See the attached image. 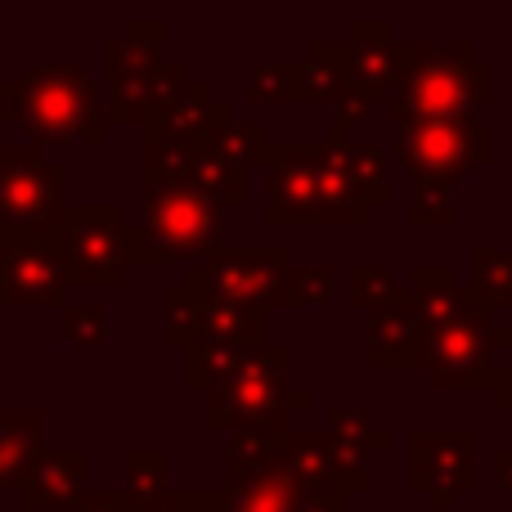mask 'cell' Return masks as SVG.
I'll use <instances>...</instances> for the list:
<instances>
[{
	"label": "cell",
	"mask_w": 512,
	"mask_h": 512,
	"mask_svg": "<svg viewBox=\"0 0 512 512\" xmlns=\"http://www.w3.org/2000/svg\"><path fill=\"white\" fill-rule=\"evenodd\" d=\"M140 126L149 140H198V135H212V131H221V126H230V108L212 95L207 81L189 77V86L180 90L171 104L144 113Z\"/></svg>",
	"instance_id": "obj_17"
},
{
	"label": "cell",
	"mask_w": 512,
	"mask_h": 512,
	"mask_svg": "<svg viewBox=\"0 0 512 512\" xmlns=\"http://www.w3.org/2000/svg\"><path fill=\"white\" fill-rule=\"evenodd\" d=\"M396 126L391 162L414 176V185L454 189L472 171L495 162V126L486 117H405Z\"/></svg>",
	"instance_id": "obj_6"
},
{
	"label": "cell",
	"mask_w": 512,
	"mask_h": 512,
	"mask_svg": "<svg viewBox=\"0 0 512 512\" xmlns=\"http://www.w3.org/2000/svg\"><path fill=\"white\" fill-rule=\"evenodd\" d=\"M68 171L41 153V144L0 140V230L9 225H54L63 203Z\"/></svg>",
	"instance_id": "obj_12"
},
{
	"label": "cell",
	"mask_w": 512,
	"mask_h": 512,
	"mask_svg": "<svg viewBox=\"0 0 512 512\" xmlns=\"http://www.w3.org/2000/svg\"><path fill=\"white\" fill-rule=\"evenodd\" d=\"M45 450L41 409H0V495H14Z\"/></svg>",
	"instance_id": "obj_19"
},
{
	"label": "cell",
	"mask_w": 512,
	"mask_h": 512,
	"mask_svg": "<svg viewBox=\"0 0 512 512\" xmlns=\"http://www.w3.org/2000/svg\"><path fill=\"white\" fill-rule=\"evenodd\" d=\"M490 306H472L459 319L423 328L409 369H423L436 391H486L495 355L512 351V328L495 324Z\"/></svg>",
	"instance_id": "obj_7"
},
{
	"label": "cell",
	"mask_w": 512,
	"mask_h": 512,
	"mask_svg": "<svg viewBox=\"0 0 512 512\" xmlns=\"http://www.w3.org/2000/svg\"><path fill=\"white\" fill-rule=\"evenodd\" d=\"M486 391H490V405H495L499 414H512V360L508 364H495Z\"/></svg>",
	"instance_id": "obj_40"
},
{
	"label": "cell",
	"mask_w": 512,
	"mask_h": 512,
	"mask_svg": "<svg viewBox=\"0 0 512 512\" xmlns=\"http://www.w3.org/2000/svg\"><path fill=\"white\" fill-rule=\"evenodd\" d=\"M248 104H297V59L248 63Z\"/></svg>",
	"instance_id": "obj_31"
},
{
	"label": "cell",
	"mask_w": 512,
	"mask_h": 512,
	"mask_svg": "<svg viewBox=\"0 0 512 512\" xmlns=\"http://www.w3.org/2000/svg\"><path fill=\"white\" fill-rule=\"evenodd\" d=\"M0 126H18L32 144H104V99L72 59L23 68L0 86Z\"/></svg>",
	"instance_id": "obj_2"
},
{
	"label": "cell",
	"mask_w": 512,
	"mask_h": 512,
	"mask_svg": "<svg viewBox=\"0 0 512 512\" xmlns=\"http://www.w3.org/2000/svg\"><path fill=\"white\" fill-rule=\"evenodd\" d=\"M409 486L432 512H450L477 486V441L463 427H427L409 436Z\"/></svg>",
	"instance_id": "obj_13"
},
{
	"label": "cell",
	"mask_w": 512,
	"mask_h": 512,
	"mask_svg": "<svg viewBox=\"0 0 512 512\" xmlns=\"http://www.w3.org/2000/svg\"><path fill=\"white\" fill-rule=\"evenodd\" d=\"M126 207L117 203H72L59 212L68 288H117L131 274L126 256Z\"/></svg>",
	"instance_id": "obj_9"
},
{
	"label": "cell",
	"mask_w": 512,
	"mask_h": 512,
	"mask_svg": "<svg viewBox=\"0 0 512 512\" xmlns=\"http://www.w3.org/2000/svg\"><path fill=\"white\" fill-rule=\"evenodd\" d=\"M225 495H230V512H297L306 486L283 463H274V468H261L252 477L225 481Z\"/></svg>",
	"instance_id": "obj_20"
},
{
	"label": "cell",
	"mask_w": 512,
	"mask_h": 512,
	"mask_svg": "<svg viewBox=\"0 0 512 512\" xmlns=\"http://www.w3.org/2000/svg\"><path fill=\"white\" fill-rule=\"evenodd\" d=\"M248 180H252V167L239 153V144H234L230 126L189 140V185L216 194L225 207H243L248 203Z\"/></svg>",
	"instance_id": "obj_15"
},
{
	"label": "cell",
	"mask_w": 512,
	"mask_h": 512,
	"mask_svg": "<svg viewBox=\"0 0 512 512\" xmlns=\"http://www.w3.org/2000/svg\"><path fill=\"white\" fill-rule=\"evenodd\" d=\"M265 221L364 230L373 207L346 171L342 144H274V158L265 162Z\"/></svg>",
	"instance_id": "obj_1"
},
{
	"label": "cell",
	"mask_w": 512,
	"mask_h": 512,
	"mask_svg": "<svg viewBox=\"0 0 512 512\" xmlns=\"http://www.w3.org/2000/svg\"><path fill=\"white\" fill-rule=\"evenodd\" d=\"M328 432H333L342 445L364 450V454H387L391 450V432L373 423L364 409H333V414H328Z\"/></svg>",
	"instance_id": "obj_32"
},
{
	"label": "cell",
	"mask_w": 512,
	"mask_h": 512,
	"mask_svg": "<svg viewBox=\"0 0 512 512\" xmlns=\"http://www.w3.org/2000/svg\"><path fill=\"white\" fill-rule=\"evenodd\" d=\"M423 324L414 315L409 288H396L382 306L369 310V364L373 369H409Z\"/></svg>",
	"instance_id": "obj_18"
},
{
	"label": "cell",
	"mask_w": 512,
	"mask_h": 512,
	"mask_svg": "<svg viewBox=\"0 0 512 512\" xmlns=\"http://www.w3.org/2000/svg\"><path fill=\"white\" fill-rule=\"evenodd\" d=\"M472 292L486 301L490 310H512V248H472Z\"/></svg>",
	"instance_id": "obj_29"
},
{
	"label": "cell",
	"mask_w": 512,
	"mask_h": 512,
	"mask_svg": "<svg viewBox=\"0 0 512 512\" xmlns=\"http://www.w3.org/2000/svg\"><path fill=\"white\" fill-rule=\"evenodd\" d=\"M122 504L126 512H149L171 495L167 486V454L162 450H126L122 454Z\"/></svg>",
	"instance_id": "obj_23"
},
{
	"label": "cell",
	"mask_w": 512,
	"mask_h": 512,
	"mask_svg": "<svg viewBox=\"0 0 512 512\" xmlns=\"http://www.w3.org/2000/svg\"><path fill=\"white\" fill-rule=\"evenodd\" d=\"M180 355H185V387H189V391H207V387L225 382L234 369H239L243 355H248V346L198 337V342H194V346H185Z\"/></svg>",
	"instance_id": "obj_27"
},
{
	"label": "cell",
	"mask_w": 512,
	"mask_h": 512,
	"mask_svg": "<svg viewBox=\"0 0 512 512\" xmlns=\"http://www.w3.org/2000/svg\"><path fill=\"white\" fill-rule=\"evenodd\" d=\"M283 468L301 481V486H333V436L328 432H292L283 441Z\"/></svg>",
	"instance_id": "obj_26"
},
{
	"label": "cell",
	"mask_w": 512,
	"mask_h": 512,
	"mask_svg": "<svg viewBox=\"0 0 512 512\" xmlns=\"http://www.w3.org/2000/svg\"><path fill=\"white\" fill-rule=\"evenodd\" d=\"M63 342L77 351H99L108 342V310L104 306H68L63 301Z\"/></svg>",
	"instance_id": "obj_33"
},
{
	"label": "cell",
	"mask_w": 512,
	"mask_h": 512,
	"mask_svg": "<svg viewBox=\"0 0 512 512\" xmlns=\"http://www.w3.org/2000/svg\"><path fill=\"white\" fill-rule=\"evenodd\" d=\"M149 512H180V508H176V499H171V495H167V499H162V504H158V508H149Z\"/></svg>",
	"instance_id": "obj_42"
},
{
	"label": "cell",
	"mask_w": 512,
	"mask_h": 512,
	"mask_svg": "<svg viewBox=\"0 0 512 512\" xmlns=\"http://www.w3.org/2000/svg\"><path fill=\"white\" fill-rule=\"evenodd\" d=\"M63 301H68V261H63L59 221L0 230V306L54 310Z\"/></svg>",
	"instance_id": "obj_8"
},
{
	"label": "cell",
	"mask_w": 512,
	"mask_h": 512,
	"mask_svg": "<svg viewBox=\"0 0 512 512\" xmlns=\"http://www.w3.org/2000/svg\"><path fill=\"white\" fill-rule=\"evenodd\" d=\"M63 512H126V504L117 490H81L77 504L63 508Z\"/></svg>",
	"instance_id": "obj_39"
},
{
	"label": "cell",
	"mask_w": 512,
	"mask_h": 512,
	"mask_svg": "<svg viewBox=\"0 0 512 512\" xmlns=\"http://www.w3.org/2000/svg\"><path fill=\"white\" fill-rule=\"evenodd\" d=\"M225 212L230 207L198 185H162L144 189V221L126 234V256L135 265L167 261H203L221 248Z\"/></svg>",
	"instance_id": "obj_4"
},
{
	"label": "cell",
	"mask_w": 512,
	"mask_h": 512,
	"mask_svg": "<svg viewBox=\"0 0 512 512\" xmlns=\"http://www.w3.org/2000/svg\"><path fill=\"white\" fill-rule=\"evenodd\" d=\"M162 319H167V346L171 351H185V346L198 342V328H203V292L185 288V283H176V288H167V297H162Z\"/></svg>",
	"instance_id": "obj_30"
},
{
	"label": "cell",
	"mask_w": 512,
	"mask_h": 512,
	"mask_svg": "<svg viewBox=\"0 0 512 512\" xmlns=\"http://www.w3.org/2000/svg\"><path fill=\"white\" fill-rule=\"evenodd\" d=\"M490 463H495L499 490H504V495L512 499V445H508V450H495V459H490Z\"/></svg>",
	"instance_id": "obj_41"
},
{
	"label": "cell",
	"mask_w": 512,
	"mask_h": 512,
	"mask_svg": "<svg viewBox=\"0 0 512 512\" xmlns=\"http://www.w3.org/2000/svg\"><path fill=\"white\" fill-rule=\"evenodd\" d=\"M346 153V171H351L355 189H360V198L378 212V207L391 203V153H382L378 144H342Z\"/></svg>",
	"instance_id": "obj_28"
},
{
	"label": "cell",
	"mask_w": 512,
	"mask_h": 512,
	"mask_svg": "<svg viewBox=\"0 0 512 512\" xmlns=\"http://www.w3.org/2000/svg\"><path fill=\"white\" fill-rule=\"evenodd\" d=\"M495 99V68L463 45H396V90L387 99L391 122L405 117H481Z\"/></svg>",
	"instance_id": "obj_3"
},
{
	"label": "cell",
	"mask_w": 512,
	"mask_h": 512,
	"mask_svg": "<svg viewBox=\"0 0 512 512\" xmlns=\"http://www.w3.org/2000/svg\"><path fill=\"white\" fill-rule=\"evenodd\" d=\"M162 41H167V23L158 18H140L126 23L117 41L104 50V122L108 126H140L144 122V99H149L153 68L162 63Z\"/></svg>",
	"instance_id": "obj_11"
},
{
	"label": "cell",
	"mask_w": 512,
	"mask_h": 512,
	"mask_svg": "<svg viewBox=\"0 0 512 512\" xmlns=\"http://www.w3.org/2000/svg\"><path fill=\"white\" fill-rule=\"evenodd\" d=\"M396 288L400 283L391 279V270H382V265H351V270H346V301H351L355 310L382 306Z\"/></svg>",
	"instance_id": "obj_34"
},
{
	"label": "cell",
	"mask_w": 512,
	"mask_h": 512,
	"mask_svg": "<svg viewBox=\"0 0 512 512\" xmlns=\"http://www.w3.org/2000/svg\"><path fill=\"white\" fill-rule=\"evenodd\" d=\"M288 256L292 252L283 243H270V248H216L212 256L189 265L185 288L203 292V297H230V301H256V306H265L279 274L292 265Z\"/></svg>",
	"instance_id": "obj_14"
},
{
	"label": "cell",
	"mask_w": 512,
	"mask_h": 512,
	"mask_svg": "<svg viewBox=\"0 0 512 512\" xmlns=\"http://www.w3.org/2000/svg\"><path fill=\"white\" fill-rule=\"evenodd\" d=\"M409 225H418V230H441V225H454L450 189L414 185V194H409Z\"/></svg>",
	"instance_id": "obj_35"
},
{
	"label": "cell",
	"mask_w": 512,
	"mask_h": 512,
	"mask_svg": "<svg viewBox=\"0 0 512 512\" xmlns=\"http://www.w3.org/2000/svg\"><path fill=\"white\" fill-rule=\"evenodd\" d=\"M265 324H270V310L256 306V301H230V297H203V328L198 337H212V342H239V346H261L265 342Z\"/></svg>",
	"instance_id": "obj_21"
},
{
	"label": "cell",
	"mask_w": 512,
	"mask_h": 512,
	"mask_svg": "<svg viewBox=\"0 0 512 512\" xmlns=\"http://www.w3.org/2000/svg\"><path fill=\"white\" fill-rule=\"evenodd\" d=\"M346 95L342 41H315L306 59H297V104H328L337 108Z\"/></svg>",
	"instance_id": "obj_22"
},
{
	"label": "cell",
	"mask_w": 512,
	"mask_h": 512,
	"mask_svg": "<svg viewBox=\"0 0 512 512\" xmlns=\"http://www.w3.org/2000/svg\"><path fill=\"white\" fill-rule=\"evenodd\" d=\"M0 499H5V495H0ZM0 512H5V508H0Z\"/></svg>",
	"instance_id": "obj_43"
},
{
	"label": "cell",
	"mask_w": 512,
	"mask_h": 512,
	"mask_svg": "<svg viewBox=\"0 0 512 512\" xmlns=\"http://www.w3.org/2000/svg\"><path fill=\"white\" fill-rule=\"evenodd\" d=\"M230 131H234V144H239V153L248 158V167H252V171L261 167V171H265V162L274 158V140H270V131H265L261 122H243V126H234V122H230Z\"/></svg>",
	"instance_id": "obj_37"
},
{
	"label": "cell",
	"mask_w": 512,
	"mask_h": 512,
	"mask_svg": "<svg viewBox=\"0 0 512 512\" xmlns=\"http://www.w3.org/2000/svg\"><path fill=\"white\" fill-rule=\"evenodd\" d=\"M283 441H288V427H239L230 436V450H225V481L252 477V472L283 463Z\"/></svg>",
	"instance_id": "obj_24"
},
{
	"label": "cell",
	"mask_w": 512,
	"mask_h": 512,
	"mask_svg": "<svg viewBox=\"0 0 512 512\" xmlns=\"http://www.w3.org/2000/svg\"><path fill=\"white\" fill-rule=\"evenodd\" d=\"M396 36L391 23L382 18H360V23L346 27L342 41V68H346V95L337 104L333 117V140L328 144H346V131L355 122L373 113V108H387L391 90H396Z\"/></svg>",
	"instance_id": "obj_10"
},
{
	"label": "cell",
	"mask_w": 512,
	"mask_h": 512,
	"mask_svg": "<svg viewBox=\"0 0 512 512\" xmlns=\"http://www.w3.org/2000/svg\"><path fill=\"white\" fill-rule=\"evenodd\" d=\"M86 490V454L81 450H41L23 486L14 490L23 512H63Z\"/></svg>",
	"instance_id": "obj_16"
},
{
	"label": "cell",
	"mask_w": 512,
	"mask_h": 512,
	"mask_svg": "<svg viewBox=\"0 0 512 512\" xmlns=\"http://www.w3.org/2000/svg\"><path fill=\"white\" fill-rule=\"evenodd\" d=\"M333 301V274L324 265H288L265 297V310H319Z\"/></svg>",
	"instance_id": "obj_25"
},
{
	"label": "cell",
	"mask_w": 512,
	"mask_h": 512,
	"mask_svg": "<svg viewBox=\"0 0 512 512\" xmlns=\"http://www.w3.org/2000/svg\"><path fill=\"white\" fill-rule=\"evenodd\" d=\"M180 512H230V495L225 490H171Z\"/></svg>",
	"instance_id": "obj_38"
},
{
	"label": "cell",
	"mask_w": 512,
	"mask_h": 512,
	"mask_svg": "<svg viewBox=\"0 0 512 512\" xmlns=\"http://www.w3.org/2000/svg\"><path fill=\"white\" fill-rule=\"evenodd\" d=\"M185 86H189V68H185V63H180V59H162L158 68H153L149 99H144V113H153V108L171 104V99H176Z\"/></svg>",
	"instance_id": "obj_36"
},
{
	"label": "cell",
	"mask_w": 512,
	"mask_h": 512,
	"mask_svg": "<svg viewBox=\"0 0 512 512\" xmlns=\"http://www.w3.org/2000/svg\"><path fill=\"white\" fill-rule=\"evenodd\" d=\"M288 346H252L243 364L225 382L203 391V423L212 432H239V427H288L292 414L310 409L306 387H288Z\"/></svg>",
	"instance_id": "obj_5"
}]
</instances>
